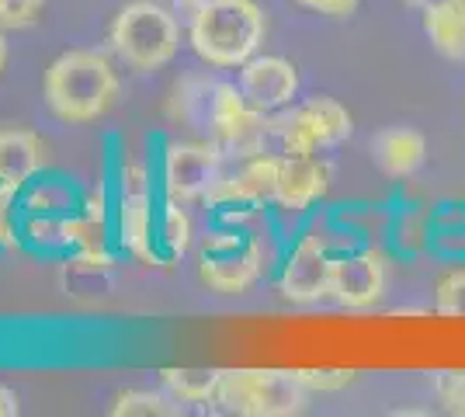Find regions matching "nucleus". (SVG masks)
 I'll use <instances>...</instances> for the list:
<instances>
[{"mask_svg":"<svg viewBox=\"0 0 465 417\" xmlns=\"http://www.w3.org/2000/svg\"><path fill=\"white\" fill-rule=\"evenodd\" d=\"M295 376L302 379L310 390H341V386H348L354 382V372H344V369H337V372H316V369H295Z\"/></svg>","mask_w":465,"mask_h":417,"instance_id":"nucleus-24","label":"nucleus"},{"mask_svg":"<svg viewBox=\"0 0 465 417\" xmlns=\"http://www.w3.org/2000/svg\"><path fill=\"white\" fill-rule=\"evenodd\" d=\"M4 70H7V35L0 28V77H4Z\"/></svg>","mask_w":465,"mask_h":417,"instance_id":"nucleus-29","label":"nucleus"},{"mask_svg":"<svg viewBox=\"0 0 465 417\" xmlns=\"http://www.w3.org/2000/svg\"><path fill=\"white\" fill-rule=\"evenodd\" d=\"M268 115H261L251 101L243 98L240 87L232 84H213V101H209V133L213 143L223 154H236V157H253L264 150L268 139Z\"/></svg>","mask_w":465,"mask_h":417,"instance_id":"nucleus-8","label":"nucleus"},{"mask_svg":"<svg viewBox=\"0 0 465 417\" xmlns=\"http://www.w3.org/2000/svg\"><path fill=\"white\" fill-rule=\"evenodd\" d=\"M410 7H417V11H427V7H438V4H445V0H407Z\"/></svg>","mask_w":465,"mask_h":417,"instance_id":"nucleus-30","label":"nucleus"},{"mask_svg":"<svg viewBox=\"0 0 465 417\" xmlns=\"http://www.w3.org/2000/svg\"><path fill=\"white\" fill-rule=\"evenodd\" d=\"M330 188V164L320 157H289L282 154L278 167V188H274V205L285 213H306L310 205L327 195Z\"/></svg>","mask_w":465,"mask_h":417,"instance_id":"nucleus-14","label":"nucleus"},{"mask_svg":"<svg viewBox=\"0 0 465 417\" xmlns=\"http://www.w3.org/2000/svg\"><path fill=\"white\" fill-rule=\"evenodd\" d=\"M223 174V150L215 143H171L160 160V188L167 202H205Z\"/></svg>","mask_w":465,"mask_h":417,"instance_id":"nucleus-9","label":"nucleus"},{"mask_svg":"<svg viewBox=\"0 0 465 417\" xmlns=\"http://www.w3.org/2000/svg\"><path fill=\"white\" fill-rule=\"evenodd\" d=\"M205 4H209V0H174V7L177 11H184V15H194V11L205 7Z\"/></svg>","mask_w":465,"mask_h":417,"instance_id":"nucleus-28","label":"nucleus"},{"mask_svg":"<svg viewBox=\"0 0 465 417\" xmlns=\"http://www.w3.org/2000/svg\"><path fill=\"white\" fill-rule=\"evenodd\" d=\"M441 400L448 403V411L465 414V372H451L441 379Z\"/></svg>","mask_w":465,"mask_h":417,"instance_id":"nucleus-25","label":"nucleus"},{"mask_svg":"<svg viewBox=\"0 0 465 417\" xmlns=\"http://www.w3.org/2000/svg\"><path fill=\"white\" fill-rule=\"evenodd\" d=\"M354 129L351 112L337 98H310L278 122V154L316 157L320 150L344 143Z\"/></svg>","mask_w":465,"mask_h":417,"instance_id":"nucleus-6","label":"nucleus"},{"mask_svg":"<svg viewBox=\"0 0 465 417\" xmlns=\"http://www.w3.org/2000/svg\"><path fill=\"white\" fill-rule=\"evenodd\" d=\"M302 7H310V11H320V15H327V18H351L354 11H358V4L361 0H299Z\"/></svg>","mask_w":465,"mask_h":417,"instance_id":"nucleus-26","label":"nucleus"},{"mask_svg":"<svg viewBox=\"0 0 465 417\" xmlns=\"http://www.w3.org/2000/svg\"><path fill=\"white\" fill-rule=\"evenodd\" d=\"M15 414H18V397H15V390L0 386V417H15Z\"/></svg>","mask_w":465,"mask_h":417,"instance_id":"nucleus-27","label":"nucleus"},{"mask_svg":"<svg viewBox=\"0 0 465 417\" xmlns=\"http://www.w3.org/2000/svg\"><path fill=\"white\" fill-rule=\"evenodd\" d=\"M84 209V195H77L74 184L63 178H35L21 188V213L35 216H70Z\"/></svg>","mask_w":465,"mask_h":417,"instance_id":"nucleus-19","label":"nucleus"},{"mask_svg":"<svg viewBox=\"0 0 465 417\" xmlns=\"http://www.w3.org/2000/svg\"><path fill=\"white\" fill-rule=\"evenodd\" d=\"M118 243L143 264H160L153 247V181L143 160H125L118 174Z\"/></svg>","mask_w":465,"mask_h":417,"instance_id":"nucleus-7","label":"nucleus"},{"mask_svg":"<svg viewBox=\"0 0 465 417\" xmlns=\"http://www.w3.org/2000/svg\"><path fill=\"white\" fill-rule=\"evenodd\" d=\"M310 393L285 369H219L215 407L240 417H292L310 407Z\"/></svg>","mask_w":465,"mask_h":417,"instance_id":"nucleus-3","label":"nucleus"},{"mask_svg":"<svg viewBox=\"0 0 465 417\" xmlns=\"http://www.w3.org/2000/svg\"><path fill=\"white\" fill-rule=\"evenodd\" d=\"M108 42L133 70H160L177 56L181 28L177 18L153 0H133L112 18Z\"/></svg>","mask_w":465,"mask_h":417,"instance_id":"nucleus-4","label":"nucleus"},{"mask_svg":"<svg viewBox=\"0 0 465 417\" xmlns=\"http://www.w3.org/2000/svg\"><path fill=\"white\" fill-rule=\"evenodd\" d=\"M45 11V0H0V28H32Z\"/></svg>","mask_w":465,"mask_h":417,"instance_id":"nucleus-23","label":"nucleus"},{"mask_svg":"<svg viewBox=\"0 0 465 417\" xmlns=\"http://www.w3.org/2000/svg\"><path fill=\"white\" fill-rule=\"evenodd\" d=\"M424 32L441 56L465 60V0H445L438 7H427Z\"/></svg>","mask_w":465,"mask_h":417,"instance_id":"nucleus-17","label":"nucleus"},{"mask_svg":"<svg viewBox=\"0 0 465 417\" xmlns=\"http://www.w3.org/2000/svg\"><path fill=\"white\" fill-rule=\"evenodd\" d=\"M192 216L184 213L181 202H167L156 209V223H153V247L160 264H171V261L184 258L192 251Z\"/></svg>","mask_w":465,"mask_h":417,"instance_id":"nucleus-18","label":"nucleus"},{"mask_svg":"<svg viewBox=\"0 0 465 417\" xmlns=\"http://www.w3.org/2000/svg\"><path fill=\"white\" fill-rule=\"evenodd\" d=\"M163 393L177 403H215L219 369H160Z\"/></svg>","mask_w":465,"mask_h":417,"instance_id":"nucleus-20","label":"nucleus"},{"mask_svg":"<svg viewBox=\"0 0 465 417\" xmlns=\"http://www.w3.org/2000/svg\"><path fill=\"white\" fill-rule=\"evenodd\" d=\"M278 167H282V154L261 150L253 157H243V164L232 174H219L205 202L223 213H251L261 202H274Z\"/></svg>","mask_w":465,"mask_h":417,"instance_id":"nucleus-10","label":"nucleus"},{"mask_svg":"<svg viewBox=\"0 0 465 417\" xmlns=\"http://www.w3.org/2000/svg\"><path fill=\"white\" fill-rule=\"evenodd\" d=\"M42 98L59 122H97L118 98V74L112 60L94 49H70L49 63L42 77Z\"/></svg>","mask_w":465,"mask_h":417,"instance_id":"nucleus-1","label":"nucleus"},{"mask_svg":"<svg viewBox=\"0 0 465 417\" xmlns=\"http://www.w3.org/2000/svg\"><path fill=\"white\" fill-rule=\"evenodd\" d=\"M434 310L441 317H465V268L448 272L434 289Z\"/></svg>","mask_w":465,"mask_h":417,"instance_id":"nucleus-22","label":"nucleus"},{"mask_svg":"<svg viewBox=\"0 0 465 417\" xmlns=\"http://www.w3.org/2000/svg\"><path fill=\"white\" fill-rule=\"evenodd\" d=\"M333 254L320 237H302L282 264L278 293L289 303H320L333 296Z\"/></svg>","mask_w":465,"mask_h":417,"instance_id":"nucleus-11","label":"nucleus"},{"mask_svg":"<svg viewBox=\"0 0 465 417\" xmlns=\"http://www.w3.org/2000/svg\"><path fill=\"white\" fill-rule=\"evenodd\" d=\"M240 91L261 115H278L299 98V70L282 56H253L240 66Z\"/></svg>","mask_w":465,"mask_h":417,"instance_id":"nucleus-13","label":"nucleus"},{"mask_svg":"<svg viewBox=\"0 0 465 417\" xmlns=\"http://www.w3.org/2000/svg\"><path fill=\"white\" fill-rule=\"evenodd\" d=\"M371 160L386 178H410L424 167L427 160V139L417 129L396 125V129H382L371 139Z\"/></svg>","mask_w":465,"mask_h":417,"instance_id":"nucleus-15","label":"nucleus"},{"mask_svg":"<svg viewBox=\"0 0 465 417\" xmlns=\"http://www.w3.org/2000/svg\"><path fill=\"white\" fill-rule=\"evenodd\" d=\"M268 35V18L253 0H209L188 25L194 56L215 70H240L257 56Z\"/></svg>","mask_w":465,"mask_h":417,"instance_id":"nucleus-2","label":"nucleus"},{"mask_svg":"<svg viewBox=\"0 0 465 417\" xmlns=\"http://www.w3.org/2000/svg\"><path fill=\"white\" fill-rule=\"evenodd\" d=\"M45 167V146L32 129L7 125L0 129V181L25 188L28 181H35Z\"/></svg>","mask_w":465,"mask_h":417,"instance_id":"nucleus-16","label":"nucleus"},{"mask_svg":"<svg viewBox=\"0 0 465 417\" xmlns=\"http://www.w3.org/2000/svg\"><path fill=\"white\" fill-rule=\"evenodd\" d=\"M177 400L153 390H125L112 403V417H171L177 414Z\"/></svg>","mask_w":465,"mask_h":417,"instance_id":"nucleus-21","label":"nucleus"},{"mask_svg":"<svg viewBox=\"0 0 465 417\" xmlns=\"http://www.w3.org/2000/svg\"><path fill=\"white\" fill-rule=\"evenodd\" d=\"M264 275V243L240 226L198 240V278L215 296H247Z\"/></svg>","mask_w":465,"mask_h":417,"instance_id":"nucleus-5","label":"nucleus"},{"mask_svg":"<svg viewBox=\"0 0 465 417\" xmlns=\"http://www.w3.org/2000/svg\"><path fill=\"white\" fill-rule=\"evenodd\" d=\"M389 261L382 251H358L333 261V299L348 310H371L386 296Z\"/></svg>","mask_w":465,"mask_h":417,"instance_id":"nucleus-12","label":"nucleus"}]
</instances>
